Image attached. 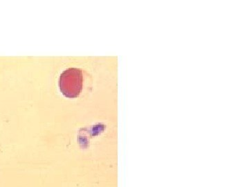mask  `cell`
I'll return each instance as SVG.
<instances>
[{
	"label": "cell",
	"mask_w": 249,
	"mask_h": 187,
	"mask_svg": "<svg viewBox=\"0 0 249 187\" xmlns=\"http://www.w3.org/2000/svg\"><path fill=\"white\" fill-rule=\"evenodd\" d=\"M60 91L68 98L79 96L83 88V74L80 69L70 68L62 72L59 80Z\"/></svg>",
	"instance_id": "cell-1"
}]
</instances>
